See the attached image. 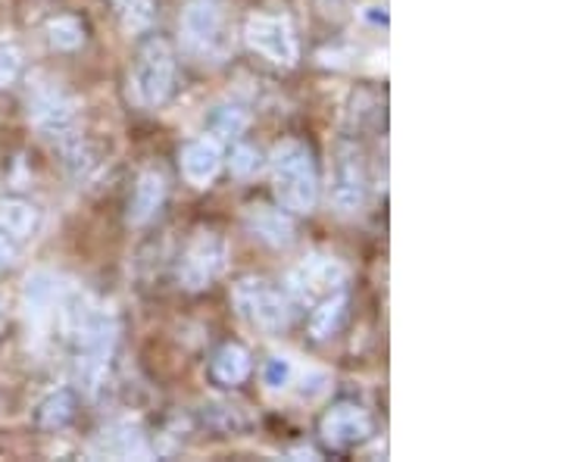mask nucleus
<instances>
[{"mask_svg":"<svg viewBox=\"0 0 562 462\" xmlns=\"http://www.w3.org/2000/svg\"><path fill=\"white\" fill-rule=\"evenodd\" d=\"M222 147L216 138H198L181 150V172L194 188H206L220 176Z\"/></svg>","mask_w":562,"mask_h":462,"instance_id":"9b49d317","label":"nucleus"},{"mask_svg":"<svg viewBox=\"0 0 562 462\" xmlns=\"http://www.w3.org/2000/svg\"><path fill=\"white\" fill-rule=\"evenodd\" d=\"M228 247L216 232H198L179 260V284L184 291H203L216 282L225 269Z\"/></svg>","mask_w":562,"mask_h":462,"instance_id":"0eeeda50","label":"nucleus"},{"mask_svg":"<svg viewBox=\"0 0 562 462\" xmlns=\"http://www.w3.org/2000/svg\"><path fill=\"white\" fill-rule=\"evenodd\" d=\"M276 198L291 213H313L319 203V176L310 147L301 142H284L272 157Z\"/></svg>","mask_w":562,"mask_h":462,"instance_id":"f257e3e1","label":"nucleus"},{"mask_svg":"<svg viewBox=\"0 0 562 462\" xmlns=\"http://www.w3.org/2000/svg\"><path fill=\"white\" fill-rule=\"evenodd\" d=\"M181 38L194 57L220 63L228 54V29L220 0H191L181 16Z\"/></svg>","mask_w":562,"mask_h":462,"instance_id":"20e7f679","label":"nucleus"},{"mask_svg":"<svg viewBox=\"0 0 562 462\" xmlns=\"http://www.w3.org/2000/svg\"><path fill=\"white\" fill-rule=\"evenodd\" d=\"M235 306L247 325H254L262 335H279L291 322V303L281 297L269 282L262 279H244L235 288Z\"/></svg>","mask_w":562,"mask_h":462,"instance_id":"39448f33","label":"nucleus"},{"mask_svg":"<svg viewBox=\"0 0 562 462\" xmlns=\"http://www.w3.org/2000/svg\"><path fill=\"white\" fill-rule=\"evenodd\" d=\"M13 260H16V247H13V238L0 232V272H3V269H10V266H13Z\"/></svg>","mask_w":562,"mask_h":462,"instance_id":"a878e982","label":"nucleus"},{"mask_svg":"<svg viewBox=\"0 0 562 462\" xmlns=\"http://www.w3.org/2000/svg\"><path fill=\"white\" fill-rule=\"evenodd\" d=\"M128 32H140L154 20V0H113Z\"/></svg>","mask_w":562,"mask_h":462,"instance_id":"412c9836","label":"nucleus"},{"mask_svg":"<svg viewBox=\"0 0 562 462\" xmlns=\"http://www.w3.org/2000/svg\"><path fill=\"white\" fill-rule=\"evenodd\" d=\"M47 38L57 50H76L85 44V25L76 16H60L47 25Z\"/></svg>","mask_w":562,"mask_h":462,"instance_id":"aec40b11","label":"nucleus"},{"mask_svg":"<svg viewBox=\"0 0 562 462\" xmlns=\"http://www.w3.org/2000/svg\"><path fill=\"white\" fill-rule=\"evenodd\" d=\"M60 282L54 275H47V272H38L25 284V306H29L32 316H50L60 306Z\"/></svg>","mask_w":562,"mask_h":462,"instance_id":"a211bd4d","label":"nucleus"},{"mask_svg":"<svg viewBox=\"0 0 562 462\" xmlns=\"http://www.w3.org/2000/svg\"><path fill=\"white\" fill-rule=\"evenodd\" d=\"M38 228V210L25 201H0V232L10 238H32Z\"/></svg>","mask_w":562,"mask_h":462,"instance_id":"f3484780","label":"nucleus"},{"mask_svg":"<svg viewBox=\"0 0 562 462\" xmlns=\"http://www.w3.org/2000/svg\"><path fill=\"white\" fill-rule=\"evenodd\" d=\"M94 453L110 457V460H140V457H147V441L135 422H116L103 428L101 438L94 443Z\"/></svg>","mask_w":562,"mask_h":462,"instance_id":"f8f14e48","label":"nucleus"},{"mask_svg":"<svg viewBox=\"0 0 562 462\" xmlns=\"http://www.w3.org/2000/svg\"><path fill=\"white\" fill-rule=\"evenodd\" d=\"M210 375L222 384V387H235L250 375V353L244 350L241 343H225L220 347V353L213 357Z\"/></svg>","mask_w":562,"mask_h":462,"instance_id":"dca6fc26","label":"nucleus"},{"mask_svg":"<svg viewBox=\"0 0 562 462\" xmlns=\"http://www.w3.org/2000/svg\"><path fill=\"white\" fill-rule=\"evenodd\" d=\"M247 228L254 232V238H260L269 247H288L294 241L291 219L279 210H269V206H250L247 210Z\"/></svg>","mask_w":562,"mask_h":462,"instance_id":"4468645a","label":"nucleus"},{"mask_svg":"<svg viewBox=\"0 0 562 462\" xmlns=\"http://www.w3.org/2000/svg\"><path fill=\"white\" fill-rule=\"evenodd\" d=\"M366 201V169L357 147H341L331 176V203L338 213H357Z\"/></svg>","mask_w":562,"mask_h":462,"instance_id":"9d476101","label":"nucleus"},{"mask_svg":"<svg viewBox=\"0 0 562 462\" xmlns=\"http://www.w3.org/2000/svg\"><path fill=\"white\" fill-rule=\"evenodd\" d=\"M20 69H22L20 47H13V44H3V47H0V88L13 84V81H16V76H20Z\"/></svg>","mask_w":562,"mask_h":462,"instance_id":"5701e85b","label":"nucleus"},{"mask_svg":"<svg viewBox=\"0 0 562 462\" xmlns=\"http://www.w3.org/2000/svg\"><path fill=\"white\" fill-rule=\"evenodd\" d=\"M176 88V57L162 38L140 44L138 60L132 69V94L140 106H162Z\"/></svg>","mask_w":562,"mask_h":462,"instance_id":"7ed1b4c3","label":"nucleus"},{"mask_svg":"<svg viewBox=\"0 0 562 462\" xmlns=\"http://www.w3.org/2000/svg\"><path fill=\"white\" fill-rule=\"evenodd\" d=\"M29 113L32 122L38 125L44 138L60 144L63 157L69 166H81L85 162V144L79 135V113L69 94H63L57 84L38 88L29 101Z\"/></svg>","mask_w":562,"mask_h":462,"instance_id":"f03ea898","label":"nucleus"},{"mask_svg":"<svg viewBox=\"0 0 562 462\" xmlns=\"http://www.w3.org/2000/svg\"><path fill=\"white\" fill-rule=\"evenodd\" d=\"M322 441L335 450H347V447H357L369 435H372V419L369 413L357 406V403H338L331 406L325 416H322Z\"/></svg>","mask_w":562,"mask_h":462,"instance_id":"1a4fd4ad","label":"nucleus"},{"mask_svg":"<svg viewBox=\"0 0 562 462\" xmlns=\"http://www.w3.org/2000/svg\"><path fill=\"white\" fill-rule=\"evenodd\" d=\"M247 113H244L241 106H220L216 113H213V120H210V125H213V132L216 135H222V138H238L244 128H247Z\"/></svg>","mask_w":562,"mask_h":462,"instance_id":"4be33fe9","label":"nucleus"},{"mask_svg":"<svg viewBox=\"0 0 562 462\" xmlns=\"http://www.w3.org/2000/svg\"><path fill=\"white\" fill-rule=\"evenodd\" d=\"M244 38L250 44V50H257L260 57H266L276 66L291 69L294 63L301 60V47H297V35L291 29V22L284 16H250L244 25Z\"/></svg>","mask_w":562,"mask_h":462,"instance_id":"6e6552de","label":"nucleus"},{"mask_svg":"<svg viewBox=\"0 0 562 462\" xmlns=\"http://www.w3.org/2000/svg\"><path fill=\"white\" fill-rule=\"evenodd\" d=\"M266 384H269L272 391L288 387V384H291V362L284 360V357H272V360L266 362Z\"/></svg>","mask_w":562,"mask_h":462,"instance_id":"393cba45","label":"nucleus"},{"mask_svg":"<svg viewBox=\"0 0 562 462\" xmlns=\"http://www.w3.org/2000/svg\"><path fill=\"white\" fill-rule=\"evenodd\" d=\"M72 416H76V397H72V391H57V394H50L38 406L35 425L44 428V431H60V428L72 422Z\"/></svg>","mask_w":562,"mask_h":462,"instance_id":"6ab92c4d","label":"nucleus"},{"mask_svg":"<svg viewBox=\"0 0 562 462\" xmlns=\"http://www.w3.org/2000/svg\"><path fill=\"white\" fill-rule=\"evenodd\" d=\"M260 169V154L254 150V147H235V154H232V172L235 176H254Z\"/></svg>","mask_w":562,"mask_h":462,"instance_id":"b1692460","label":"nucleus"},{"mask_svg":"<svg viewBox=\"0 0 562 462\" xmlns=\"http://www.w3.org/2000/svg\"><path fill=\"white\" fill-rule=\"evenodd\" d=\"M344 319H347V291H338L331 297L316 303L313 316H310V335L313 341H328L341 331Z\"/></svg>","mask_w":562,"mask_h":462,"instance_id":"2eb2a0df","label":"nucleus"},{"mask_svg":"<svg viewBox=\"0 0 562 462\" xmlns=\"http://www.w3.org/2000/svg\"><path fill=\"white\" fill-rule=\"evenodd\" d=\"M162 201H166V179L160 172H144L135 184V194H132V203H128V222L132 225H147L160 213Z\"/></svg>","mask_w":562,"mask_h":462,"instance_id":"ddd939ff","label":"nucleus"},{"mask_svg":"<svg viewBox=\"0 0 562 462\" xmlns=\"http://www.w3.org/2000/svg\"><path fill=\"white\" fill-rule=\"evenodd\" d=\"M347 269L335 257H306V260L288 275V294L301 306H316L325 297L344 291Z\"/></svg>","mask_w":562,"mask_h":462,"instance_id":"423d86ee","label":"nucleus"}]
</instances>
